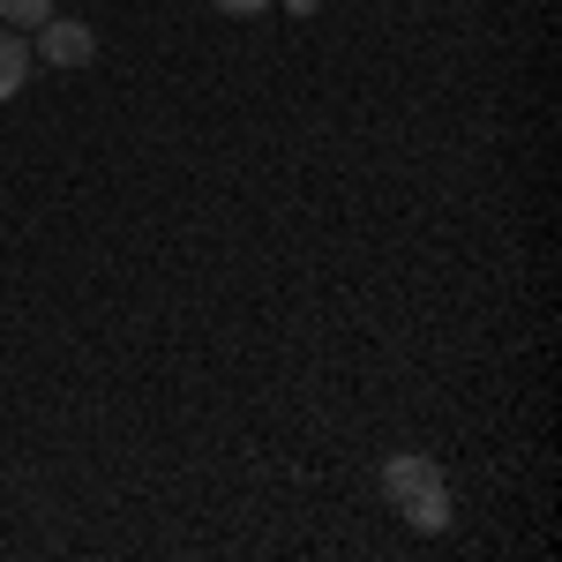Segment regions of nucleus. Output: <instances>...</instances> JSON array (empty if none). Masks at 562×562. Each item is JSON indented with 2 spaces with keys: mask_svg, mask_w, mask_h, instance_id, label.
Segmentation results:
<instances>
[{
  "mask_svg": "<svg viewBox=\"0 0 562 562\" xmlns=\"http://www.w3.org/2000/svg\"><path fill=\"white\" fill-rule=\"evenodd\" d=\"M383 487H390V503L405 510L413 532H442L450 525V487H442V473H435L428 458H390Z\"/></svg>",
  "mask_w": 562,
  "mask_h": 562,
  "instance_id": "1",
  "label": "nucleus"
},
{
  "mask_svg": "<svg viewBox=\"0 0 562 562\" xmlns=\"http://www.w3.org/2000/svg\"><path fill=\"white\" fill-rule=\"evenodd\" d=\"M98 38H90V23H60V15H45L38 23V60L45 68H83Z\"/></svg>",
  "mask_w": 562,
  "mask_h": 562,
  "instance_id": "2",
  "label": "nucleus"
},
{
  "mask_svg": "<svg viewBox=\"0 0 562 562\" xmlns=\"http://www.w3.org/2000/svg\"><path fill=\"white\" fill-rule=\"evenodd\" d=\"M23 83H31V45H23V31H0V105Z\"/></svg>",
  "mask_w": 562,
  "mask_h": 562,
  "instance_id": "3",
  "label": "nucleus"
},
{
  "mask_svg": "<svg viewBox=\"0 0 562 562\" xmlns=\"http://www.w3.org/2000/svg\"><path fill=\"white\" fill-rule=\"evenodd\" d=\"M45 15H53V0H0V23H15V31H38Z\"/></svg>",
  "mask_w": 562,
  "mask_h": 562,
  "instance_id": "4",
  "label": "nucleus"
},
{
  "mask_svg": "<svg viewBox=\"0 0 562 562\" xmlns=\"http://www.w3.org/2000/svg\"><path fill=\"white\" fill-rule=\"evenodd\" d=\"M217 8H225V15H262L270 0H217Z\"/></svg>",
  "mask_w": 562,
  "mask_h": 562,
  "instance_id": "5",
  "label": "nucleus"
},
{
  "mask_svg": "<svg viewBox=\"0 0 562 562\" xmlns=\"http://www.w3.org/2000/svg\"><path fill=\"white\" fill-rule=\"evenodd\" d=\"M285 8H293V15H307V8H315V0H285Z\"/></svg>",
  "mask_w": 562,
  "mask_h": 562,
  "instance_id": "6",
  "label": "nucleus"
}]
</instances>
